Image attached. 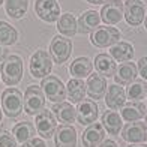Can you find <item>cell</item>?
<instances>
[{"instance_id": "cell-1", "label": "cell", "mask_w": 147, "mask_h": 147, "mask_svg": "<svg viewBox=\"0 0 147 147\" xmlns=\"http://www.w3.org/2000/svg\"><path fill=\"white\" fill-rule=\"evenodd\" d=\"M0 75L5 84L8 86H17L23 78V60L20 56L11 54L5 57L0 66Z\"/></svg>"}, {"instance_id": "cell-2", "label": "cell", "mask_w": 147, "mask_h": 147, "mask_svg": "<svg viewBox=\"0 0 147 147\" xmlns=\"http://www.w3.org/2000/svg\"><path fill=\"white\" fill-rule=\"evenodd\" d=\"M2 110L8 117H18L24 110L23 95L18 89H6L2 93Z\"/></svg>"}, {"instance_id": "cell-3", "label": "cell", "mask_w": 147, "mask_h": 147, "mask_svg": "<svg viewBox=\"0 0 147 147\" xmlns=\"http://www.w3.org/2000/svg\"><path fill=\"white\" fill-rule=\"evenodd\" d=\"M53 59L48 51L38 50L30 59V74L33 78H45L53 69Z\"/></svg>"}, {"instance_id": "cell-4", "label": "cell", "mask_w": 147, "mask_h": 147, "mask_svg": "<svg viewBox=\"0 0 147 147\" xmlns=\"http://www.w3.org/2000/svg\"><path fill=\"white\" fill-rule=\"evenodd\" d=\"M24 111L30 116H36L39 111L44 110L45 96L41 86H29L24 93Z\"/></svg>"}, {"instance_id": "cell-5", "label": "cell", "mask_w": 147, "mask_h": 147, "mask_svg": "<svg viewBox=\"0 0 147 147\" xmlns=\"http://www.w3.org/2000/svg\"><path fill=\"white\" fill-rule=\"evenodd\" d=\"M92 44L98 48H105V47H113L114 44L120 42V32L116 27L110 26H99V27L92 33L90 38Z\"/></svg>"}, {"instance_id": "cell-6", "label": "cell", "mask_w": 147, "mask_h": 147, "mask_svg": "<svg viewBox=\"0 0 147 147\" xmlns=\"http://www.w3.org/2000/svg\"><path fill=\"white\" fill-rule=\"evenodd\" d=\"M72 53V41L65 36H54L50 44V56L54 63L62 65L69 59Z\"/></svg>"}, {"instance_id": "cell-7", "label": "cell", "mask_w": 147, "mask_h": 147, "mask_svg": "<svg viewBox=\"0 0 147 147\" xmlns=\"http://www.w3.org/2000/svg\"><path fill=\"white\" fill-rule=\"evenodd\" d=\"M41 89L44 95L53 102H63L66 98V87L56 75H48L42 80Z\"/></svg>"}, {"instance_id": "cell-8", "label": "cell", "mask_w": 147, "mask_h": 147, "mask_svg": "<svg viewBox=\"0 0 147 147\" xmlns=\"http://www.w3.org/2000/svg\"><path fill=\"white\" fill-rule=\"evenodd\" d=\"M35 12L47 23H54L60 17V5L57 0H36Z\"/></svg>"}, {"instance_id": "cell-9", "label": "cell", "mask_w": 147, "mask_h": 147, "mask_svg": "<svg viewBox=\"0 0 147 147\" xmlns=\"http://www.w3.org/2000/svg\"><path fill=\"white\" fill-rule=\"evenodd\" d=\"M144 5L140 0H126L123 3V17L129 26H140L144 21Z\"/></svg>"}, {"instance_id": "cell-10", "label": "cell", "mask_w": 147, "mask_h": 147, "mask_svg": "<svg viewBox=\"0 0 147 147\" xmlns=\"http://www.w3.org/2000/svg\"><path fill=\"white\" fill-rule=\"evenodd\" d=\"M36 131L41 137L44 138H50L54 135V132L57 129V123L56 119L53 116V113L48 110H42L36 114Z\"/></svg>"}, {"instance_id": "cell-11", "label": "cell", "mask_w": 147, "mask_h": 147, "mask_svg": "<svg viewBox=\"0 0 147 147\" xmlns=\"http://www.w3.org/2000/svg\"><path fill=\"white\" fill-rule=\"evenodd\" d=\"M122 137L128 143H146L147 141V125L141 122L126 123L122 129Z\"/></svg>"}, {"instance_id": "cell-12", "label": "cell", "mask_w": 147, "mask_h": 147, "mask_svg": "<svg viewBox=\"0 0 147 147\" xmlns=\"http://www.w3.org/2000/svg\"><path fill=\"white\" fill-rule=\"evenodd\" d=\"M98 114H99V108H98L95 101H92V99H84V101L78 102L77 119L83 126L95 123L96 119H98Z\"/></svg>"}, {"instance_id": "cell-13", "label": "cell", "mask_w": 147, "mask_h": 147, "mask_svg": "<svg viewBox=\"0 0 147 147\" xmlns=\"http://www.w3.org/2000/svg\"><path fill=\"white\" fill-rule=\"evenodd\" d=\"M101 20L107 24H117L123 18V3L120 0H110L101 9Z\"/></svg>"}, {"instance_id": "cell-14", "label": "cell", "mask_w": 147, "mask_h": 147, "mask_svg": "<svg viewBox=\"0 0 147 147\" xmlns=\"http://www.w3.org/2000/svg\"><path fill=\"white\" fill-rule=\"evenodd\" d=\"M101 23V15L96 11H86L77 21V32L78 33H93Z\"/></svg>"}, {"instance_id": "cell-15", "label": "cell", "mask_w": 147, "mask_h": 147, "mask_svg": "<svg viewBox=\"0 0 147 147\" xmlns=\"http://www.w3.org/2000/svg\"><path fill=\"white\" fill-rule=\"evenodd\" d=\"M54 137L56 147H77V131L71 125H60Z\"/></svg>"}, {"instance_id": "cell-16", "label": "cell", "mask_w": 147, "mask_h": 147, "mask_svg": "<svg viewBox=\"0 0 147 147\" xmlns=\"http://www.w3.org/2000/svg\"><path fill=\"white\" fill-rule=\"evenodd\" d=\"M86 90H87V95L92 99H101L105 95V90H107L105 77L99 75V74H92V75H89L87 83H86Z\"/></svg>"}, {"instance_id": "cell-17", "label": "cell", "mask_w": 147, "mask_h": 147, "mask_svg": "<svg viewBox=\"0 0 147 147\" xmlns=\"http://www.w3.org/2000/svg\"><path fill=\"white\" fill-rule=\"evenodd\" d=\"M138 75V69H137V65L132 63V62H125L119 66L116 69L114 74V80L116 83L120 86H126V84H131L134 80L137 78Z\"/></svg>"}, {"instance_id": "cell-18", "label": "cell", "mask_w": 147, "mask_h": 147, "mask_svg": "<svg viewBox=\"0 0 147 147\" xmlns=\"http://www.w3.org/2000/svg\"><path fill=\"white\" fill-rule=\"evenodd\" d=\"M125 101H126V93H125L123 87H120L119 84L108 86V92L105 95V104L108 108L119 110L120 107L125 105Z\"/></svg>"}, {"instance_id": "cell-19", "label": "cell", "mask_w": 147, "mask_h": 147, "mask_svg": "<svg viewBox=\"0 0 147 147\" xmlns=\"http://www.w3.org/2000/svg\"><path fill=\"white\" fill-rule=\"evenodd\" d=\"M102 140H104V126L101 123H92L83 132L84 147H98Z\"/></svg>"}, {"instance_id": "cell-20", "label": "cell", "mask_w": 147, "mask_h": 147, "mask_svg": "<svg viewBox=\"0 0 147 147\" xmlns=\"http://www.w3.org/2000/svg\"><path fill=\"white\" fill-rule=\"evenodd\" d=\"M51 111L56 114L57 120H60V123L63 125H71L77 119V110L69 102H59L53 107Z\"/></svg>"}, {"instance_id": "cell-21", "label": "cell", "mask_w": 147, "mask_h": 147, "mask_svg": "<svg viewBox=\"0 0 147 147\" xmlns=\"http://www.w3.org/2000/svg\"><path fill=\"white\" fill-rule=\"evenodd\" d=\"M95 68H96V72L102 77H114L116 69H117L114 59L108 54H98L95 57Z\"/></svg>"}, {"instance_id": "cell-22", "label": "cell", "mask_w": 147, "mask_h": 147, "mask_svg": "<svg viewBox=\"0 0 147 147\" xmlns=\"http://www.w3.org/2000/svg\"><path fill=\"white\" fill-rule=\"evenodd\" d=\"M66 92H68V96L72 101V104H78L84 99V95L87 93L86 90V84L81 78H72L71 81L66 86Z\"/></svg>"}, {"instance_id": "cell-23", "label": "cell", "mask_w": 147, "mask_h": 147, "mask_svg": "<svg viewBox=\"0 0 147 147\" xmlns=\"http://www.w3.org/2000/svg\"><path fill=\"white\" fill-rule=\"evenodd\" d=\"M146 107L144 104L140 102H129L123 105L122 110V117L126 120V122H137V120L143 119L146 114Z\"/></svg>"}, {"instance_id": "cell-24", "label": "cell", "mask_w": 147, "mask_h": 147, "mask_svg": "<svg viewBox=\"0 0 147 147\" xmlns=\"http://www.w3.org/2000/svg\"><path fill=\"white\" fill-rule=\"evenodd\" d=\"M57 30L60 32V35H63L65 38H72L77 32V20L72 14H63L60 15L59 23H57Z\"/></svg>"}, {"instance_id": "cell-25", "label": "cell", "mask_w": 147, "mask_h": 147, "mask_svg": "<svg viewBox=\"0 0 147 147\" xmlns=\"http://www.w3.org/2000/svg\"><path fill=\"white\" fill-rule=\"evenodd\" d=\"M110 54L117 62H129L134 57V47L128 42H117L111 47Z\"/></svg>"}, {"instance_id": "cell-26", "label": "cell", "mask_w": 147, "mask_h": 147, "mask_svg": "<svg viewBox=\"0 0 147 147\" xmlns=\"http://www.w3.org/2000/svg\"><path fill=\"white\" fill-rule=\"evenodd\" d=\"M6 14L11 18H23L29 8V0H5Z\"/></svg>"}, {"instance_id": "cell-27", "label": "cell", "mask_w": 147, "mask_h": 147, "mask_svg": "<svg viewBox=\"0 0 147 147\" xmlns=\"http://www.w3.org/2000/svg\"><path fill=\"white\" fill-rule=\"evenodd\" d=\"M93 65L87 57H78L75 59L69 66V72L77 78H83V77H89L92 72Z\"/></svg>"}, {"instance_id": "cell-28", "label": "cell", "mask_w": 147, "mask_h": 147, "mask_svg": "<svg viewBox=\"0 0 147 147\" xmlns=\"http://www.w3.org/2000/svg\"><path fill=\"white\" fill-rule=\"evenodd\" d=\"M102 126L111 135H117L122 128V119L116 111H105L102 116Z\"/></svg>"}, {"instance_id": "cell-29", "label": "cell", "mask_w": 147, "mask_h": 147, "mask_svg": "<svg viewBox=\"0 0 147 147\" xmlns=\"http://www.w3.org/2000/svg\"><path fill=\"white\" fill-rule=\"evenodd\" d=\"M12 135H14L15 141L23 144L26 141H29L30 138H33V135H35V126L30 122H21L12 129Z\"/></svg>"}, {"instance_id": "cell-30", "label": "cell", "mask_w": 147, "mask_h": 147, "mask_svg": "<svg viewBox=\"0 0 147 147\" xmlns=\"http://www.w3.org/2000/svg\"><path fill=\"white\" fill-rule=\"evenodd\" d=\"M18 39L17 30L9 23L0 21V45H14Z\"/></svg>"}, {"instance_id": "cell-31", "label": "cell", "mask_w": 147, "mask_h": 147, "mask_svg": "<svg viewBox=\"0 0 147 147\" xmlns=\"http://www.w3.org/2000/svg\"><path fill=\"white\" fill-rule=\"evenodd\" d=\"M126 95H128V98L131 99V102L143 99L147 95V84H146V81H141V80H138V81H132L129 84V87H128Z\"/></svg>"}, {"instance_id": "cell-32", "label": "cell", "mask_w": 147, "mask_h": 147, "mask_svg": "<svg viewBox=\"0 0 147 147\" xmlns=\"http://www.w3.org/2000/svg\"><path fill=\"white\" fill-rule=\"evenodd\" d=\"M0 147H17L15 138L5 129H0Z\"/></svg>"}, {"instance_id": "cell-33", "label": "cell", "mask_w": 147, "mask_h": 147, "mask_svg": "<svg viewBox=\"0 0 147 147\" xmlns=\"http://www.w3.org/2000/svg\"><path fill=\"white\" fill-rule=\"evenodd\" d=\"M137 69L144 81H147V57H141L137 63Z\"/></svg>"}, {"instance_id": "cell-34", "label": "cell", "mask_w": 147, "mask_h": 147, "mask_svg": "<svg viewBox=\"0 0 147 147\" xmlns=\"http://www.w3.org/2000/svg\"><path fill=\"white\" fill-rule=\"evenodd\" d=\"M21 147H47V146L44 143V140H41V138H30L29 141L23 143Z\"/></svg>"}, {"instance_id": "cell-35", "label": "cell", "mask_w": 147, "mask_h": 147, "mask_svg": "<svg viewBox=\"0 0 147 147\" xmlns=\"http://www.w3.org/2000/svg\"><path fill=\"white\" fill-rule=\"evenodd\" d=\"M99 147H117V144L113 141V140H107V141H104Z\"/></svg>"}, {"instance_id": "cell-36", "label": "cell", "mask_w": 147, "mask_h": 147, "mask_svg": "<svg viewBox=\"0 0 147 147\" xmlns=\"http://www.w3.org/2000/svg\"><path fill=\"white\" fill-rule=\"evenodd\" d=\"M89 3H93V5H101V3H107L110 0H87Z\"/></svg>"}, {"instance_id": "cell-37", "label": "cell", "mask_w": 147, "mask_h": 147, "mask_svg": "<svg viewBox=\"0 0 147 147\" xmlns=\"http://www.w3.org/2000/svg\"><path fill=\"white\" fill-rule=\"evenodd\" d=\"M3 56H5V50L2 48V47H0V60L3 59Z\"/></svg>"}, {"instance_id": "cell-38", "label": "cell", "mask_w": 147, "mask_h": 147, "mask_svg": "<svg viewBox=\"0 0 147 147\" xmlns=\"http://www.w3.org/2000/svg\"><path fill=\"white\" fill-rule=\"evenodd\" d=\"M129 147H147V146H146V144H138V146H132V144H131Z\"/></svg>"}, {"instance_id": "cell-39", "label": "cell", "mask_w": 147, "mask_h": 147, "mask_svg": "<svg viewBox=\"0 0 147 147\" xmlns=\"http://www.w3.org/2000/svg\"><path fill=\"white\" fill-rule=\"evenodd\" d=\"M144 26H146V29H147V15H146V18H144Z\"/></svg>"}, {"instance_id": "cell-40", "label": "cell", "mask_w": 147, "mask_h": 147, "mask_svg": "<svg viewBox=\"0 0 147 147\" xmlns=\"http://www.w3.org/2000/svg\"><path fill=\"white\" fill-rule=\"evenodd\" d=\"M144 117H146V125H147V110H146V114H144Z\"/></svg>"}, {"instance_id": "cell-41", "label": "cell", "mask_w": 147, "mask_h": 147, "mask_svg": "<svg viewBox=\"0 0 147 147\" xmlns=\"http://www.w3.org/2000/svg\"><path fill=\"white\" fill-rule=\"evenodd\" d=\"M0 123H2V111H0Z\"/></svg>"}, {"instance_id": "cell-42", "label": "cell", "mask_w": 147, "mask_h": 147, "mask_svg": "<svg viewBox=\"0 0 147 147\" xmlns=\"http://www.w3.org/2000/svg\"><path fill=\"white\" fill-rule=\"evenodd\" d=\"M3 2H5V0H0V5H2V3H3Z\"/></svg>"}, {"instance_id": "cell-43", "label": "cell", "mask_w": 147, "mask_h": 147, "mask_svg": "<svg viewBox=\"0 0 147 147\" xmlns=\"http://www.w3.org/2000/svg\"><path fill=\"white\" fill-rule=\"evenodd\" d=\"M146 96H147V95H146Z\"/></svg>"}]
</instances>
